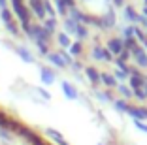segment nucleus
<instances>
[{"mask_svg": "<svg viewBox=\"0 0 147 145\" xmlns=\"http://www.w3.org/2000/svg\"><path fill=\"white\" fill-rule=\"evenodd\" d=\"M130 55L134 57V62H136V66H138V68H147V53H145V49H143V47L136 45L134 49L130 51Z\"/></svg>", "mask_w": 147, "mask_h": 145, "instance_id": "1", "label": "nucleus"}, {"mask_svg": "<svg viewBox=\"0 0 147 145\" xmlns=\"http://www.w3.org/2000/svg\"><path fill=\"white\" fill-rule=\"evenodd\" d=\"M126 113H128L134 121H142V123L147 121V107L145 106H132V104H130Z\"/></svg>", "mask_w": 147, "mask_h": 145, "instance_id": "2", "label": "nucleus"}, {"mask_svg": "<svg viewBox=\"0 0 147 145\" xmlns=\"http://www.w3.org/2000/svg\"><path fill=\"white\" fill-rule=\"evenodd\" d=\"M40 79H42L43 85H53L57 79V74L49 66H40Z\"/></svg>", "mask_w": 147, "mask_h": 145, "instance_id": "3", "label": "nucleus"}, {"mask_svg": "<svg viewBox=\"0 0 147 145\" xmlns=\"http://www.w3.org/2000/svg\"><path fill=\"white\" fill-rule=\"evenodd\" d=\"M92 59L94 60H104V62H111L113 55L108 51V49H104V47L94 45V49H92Z\"/></svg>", "mask_w": 147, "mask_h": 145, "instance_id": "4", "label": "nucleus"}, {"mask_svg": "<svg viewBox=\"0 0 147 145\" xmlns=\"http://www.w3.org/2000/svg\"><path fill=\"white\" fill-rule=\"evenodd\" d=\"M111 55H115V57H119L123 53V49H125V45H123V40L121 38H111L108 42V47H106Z\"/></svg>", "mask_w": 147, "mask_h": 145, "instance_id": "5", "label": "nucleus"}, {"mask_svg": "<svg viewBox=\"0 0 147 145\" xmlns=\"http://www.w3.org/2000/svg\"><path fill=\"white\" fill-rule=\"evenodd\" d=\"M61 87H62V92H64V96H66L68 100H78V98H79L78 89H76V87H74L70 81H62Z\"/></svg>", "mask_w": 147, "mask_h": 145, "instance_id": "6", "label": "nucleus"}, {"mask_svg": "<svg viewBox=\"0 0 147 145\" xmlns=\"http://www.w3.org/2000/svg\"><path fill=\"white\" fill-rule=\"evenodd\" d=\"M28 6H30V9L34 11L36 17H40V19L45 17V9H43V0H28Z\"/></svg>", "mask_w": 147, "mask_h": 145, "instance_id": "7", "label": "nucleus"}, {"mask_svg": "<svg viewBox=\"0 0 147 145\" xmlns=\"http://www.w3.org/2000/svg\"><path fill=\"white\" fill-rule=\"evenodd\" d=\"M85 76H87V79H89L94 87L100 83V72L94 68V66H85Z\"/></svg>", "mask_w": 147, "mask_h": 145, "instance_id": "8", "label": "nucleus"}, {"mask_svg": "<svg viewBox=\"0 0 147 145\" xmlns=\"http://www.w3.org/2000/svg\"><path fill=\"white\" fill-rule=\"evenodd\" d=\"M100 81L104 83L108 89H113V87L119 85L117 79H115V76H113V74H108V72H100Z\"/></svg>", "mask_w": 147, "mask_h": 145, "instance_id": "9", "label": "nucleus"}, {"mask_svg": "<svg viewBox=\"0 0 147 145\" xmlns=\"http://www.w3.org/2000/svg\"><path fill=\"white\" fill-rule=\"evenodd\" d=\"M45 134H47V136L55 141V145H68V141L62 138V134L57 132V130H53V128H47V130H45Z\"/></svg>", "mask_w": 147, "mask_h": 145, "instance_id": "10", "label": "nucleus"}, {"mask_svg": "<svg viewBox=\"0 0 147 145\" xmlns=\"http://www.w3.org/2000/svg\"><path fill=\"white\" fill-rule=\"evenodd\" d=\"M15 51H17V55L21 57V59L25 60V62H28V64H32V62H34V57H32V53L28 51V49H26V47L19 45L17 49H15Z\"/></svg>", "mask_w": 147, "mask_h": 145, "instance_id": "11", "label": "nucleus"}, {"mask_svg": "<svg viewBox=\"0 0 147 145\" xmlns=\"http://www.w3.org/2000/svg\"><path fill=\"white\" fill-rule=\"evenodd\" d=\"M47 59H49V62H51V64H55L57 68H66V62L62 60L61 53H49Z\"/></svg>", "mask_w": 147, "mask_h": 145, "instance_id": "12", "label": "nucleus"}, {"mask_svg": "<svg viewBox=\"0 0 147 145\" xmlns=\"http://www.w3.org/2000/svg\"><path fill=\"white\" fill-rule=\"evenodd\" d=\"M125 17L128 19V21H132V23H140L142 15H138V13H136V9L132 8V6H126V8H125Z\"/></svg>", "mask_w": 147, "mask_h": 145, "instance_id": "13", "label": "nucleus"}, {"mask_svg": "<svg viewBox=\"0 0 147 145\" xmlns=\"http://www.w3.org/2000/svg\"><path fill=\"white\" fill-rule=\"evenodd\" d=\"M113 107H115L117 111H119V113H126V111H128V100H123V98H117V100H113Z\"/></svg>", "mask_w": 147, "mask_h": 145, "instance_id": "14", "label": "nucleus"}, {"mask_svg": "<svg viewBox=\"0 0 147 145\" xmlns=\"http://www.w3.org/2000/svg\"><path fill=\"white\" fill-rule=\"evenodd\" d=\"M117 92L123 96V100H130L132 98V89L126 87L125 83H119V85H117Z\"/></svg>", "mask_w": 147, "mask_h": 145, "instance_id": "15", "label": "nucleus"}, {"mask_svg": "<svg viewBox=\"0 0 147 145\" xmlns=\"http://www.w3.org/2000/svg\"><path fill=\"white\" fill-rule=\"evenodd\" d=\"M78 25H79V23H76L74 19H70V17H68V19L64 21V30H66V34H74V36H76Z\"/></svg>", "mask_w": 147, "mask_h": 145, "instance_id": "16", "label": "nucleus"}, {"mask_svg": "<svg viewBox=\"0 0 147 145\" xmlns=\"http://www.w3.org/2000/svg\"><path fill=\"white\" fill-rule=\"evenodd\" d=\"M94 96L100 102H113V96L109 90H94Z\"/></svg>", "mask_w": 147, "mask_h": 145, "instance_id": "17", "label": "nucleus"}, {"mask_svg": "<svg viewBox=\"0 0 147 145\" xmlns=\"http://www.w3.org/2000/svg\"><path fill=\"white\" fill-rule=\"evenodd\" d=\"M68 49H70V55H72V57H79V55H81V51H83V43L78 40V42H74Z\"/></svg>", "mask_w": 147, "mask_h": 145, "instance_id": "18", "label": "nucleus"}, {"mask_svg": "<svg viewBox=\"0 0 147 145\" xmlns=\"http://www.w3.org/2000/svg\"><path fill=\"white\" fill-rule=\"evenodd\" d=\"M76 36L79 38V42H81V40H87V38H89V28H87L85 25H81V23H79V25H78V30H76Z\"/></svg>", "mask_w": 147, "mask_h": 145, "instance_id": "19", "label": "nucleus"}, {"mask_svg": "<svg viewBox=\"0 0 147 145\" xmlns=\"http://www.w3.org/2000/svg\"><path fill=\"white\" fill-rule=\"evenodd\" d=\"M57 40H59V43H61V47H70L72 45V42H70V38H68V34H64V32H59L57 34Z\"/></svg>", "mask_w": 147, "mask_h": 145, "instance_id": "20", "label": "nucleus"}, {"mask_svg": "<svg viewBox=\"0 0 147 145\" xmlns=\"http://www.w3.org/2000/svg\"><path fill=\"white\" fill-rule=\"evenodd\" d=\"M43 28L47 30L49 34H53V32H55V28H57V21H55V17L45 19V23H43Z\"/></svg>", "mask_w": 147, "mask_h": 145, "instance_id": "21", "label": "nucleus"}, {"mask_svg": "<svg viewBox=\"0 0 147 145\" xmlns=\"http://www.w3.org/2000/svg\"><path fill=\"white\" fill-rule=\"evenodd\" d=\"M81 17H83V11H79L76 6L70 8V19H74L76 23H81Z\"/></svg>", "mask_w": 147, "mask_h": 145, "instance_id": "22", "label": "nucleus"}, {"mask_svg": "<svg viewBox=\"0 0 147 145\" xmlns=\"http://www.w3.org/2000/svg\"><path fill=\"white\" fill-rule=\"evenodd\" d=\"M36 45H38V51L42 53L43 57H47L49 55V47H47V43H42V42H36Z\"/></svg>", "mask_w": 147, "mask_h": 145, "instance_id": "23", "label": "nucleus"}, {"mask_svg": "<svg viewBox=\"0 0 147 145\" xmlns=\"http://www.w3.org/2000/svg\"><path fill=\"white\" fill-rule=\"evenodd\" d=\"M43 9H45V13H49V17H55V15H57L55 9H53V6L49 4L47 0H43Z\"/></svg>", "mask_w": 147, "mask_h": 145, "instance_id": "24", "label": "nucleus"}, {"mask_svg": "<svg viewBox=\"0 0 147 145\" xmlns=\"http://www.w3.org/2000/svg\"><path fill=\"white\" fill-rule=\"evenodd\" d=\"M132 96H136V98L142 100V102H143V100H147V98H145V92H143V89H134V90H132Z\"/></svg>", "mask_w": 147, "mask_h": 145, "instance_id": "25", "label": "nucleus"}, {"mask_svg": "<svg viewBox=\"0 0 147 145\" xmlns=\"http://www.w3.org/2000/svg\"><path fill=\"white\" fill-rule=\"evenodd\" d=\"M2 19H4L6 25H8V23H11V21H13V19H11V11L4 8V9H2Z\"/></svg>", "mask_w": 147, "mask_h": 145, "instance_id": "26", "label": "nucleus"}, {"mask_svg": "<svg viewBox=\"0 0 147 145\" xmlns=\"http://www.w3.org/2000/svg\"><path fill=\"white\" fill-rule=\"evenodd\" d=\"M130 57H132V55H130V51L123 49V53H121L119 57H117V59H119V60H123V62H128V60H130Z\"/></svg>", "mask_w": 147, "mask_h": 145, "instance_id": "27", "label": "nucleus"}, {"mask_svg": "<svg viewBox=\"0 0 147 145\" xmlns=\"http://www.w3.org/2000/svg\"><path fill=\"white\" fill-rule=\"evenodd\" d=\"M134 124H136V128H138L140 132L147 134V123H142V121H134Z\"/></svg>", "mask_w": 147, "mask_h": 145, "instance_id": "28", "label": "nucleus"}, {"mask_svg": "<svg viewBox=\"0 0 147 145\" xmlns=\"http://www.w3.org/2000/svg\"><path fill=\"white\" fill-rule=\"evenodd\" d=\"M55 4H57V8H59V13H61V15H66V6H64V2H62V0H55Z\"/></svg>", "mask_w": 147, "mask_h": 145, "instance_id": "29", "label": "nucleus"}, {"mask_svg": "<svg viewBox=\"0 0 147 145\" xmlns=\"http://www.w3.org/2000/svg\"><path fill=\"white\" fill-rule=\"evenodd\" d=\"M6 26H8V30H9V32H11V34L13 36H15V34H19V28H17V25H15V23H8V25H6Z\"/></svg>", "mask_w": 147, "mask_h": 145, "instance_id": "30", "label": "nucleus"}, {"mask_svg": "<svg viewBox=\"0 0 147 145\" xmlns=\"http://www.w3.org/2000/svg\"><path fill=\"white\" fill-rule=\"evenodd\" d=\"M125 38H134V26H126L125 28Z\"/></svg>", "mask_w": 147, "mask_h": 145, "instance_id": "31", "label": "nucleus"}, {"mask_svg": "<svg viewBox=\"0 0 147 145\" xmlns=\"http://www.w3.org/2000/svg\"><path fill=\"white\" fill-rule=\"evenodd\" d=\"M70 66H72V70H74V72H79V70H81V64H79V62H76V60H74V62L70 64Z\"/></svg>", "mask_w": 147, "mask_h": 145, "instance_id": "32", "label": "nucleus"}, {"mask_svg": "<svg viewBox=\"0 0 147 145\" xmlns=\"http://www.w3.org/2000/svg\"><path fill=\"white\" fill-rule=\"evenodd\" d=\"M62 2H64L66 8H74V6H76V2H74V0H62Z\"/></svg>", "mask_w": 147, "mask_h": 145, "instance_id": "33", "label": "nucleus"}, {"mask_svg": "<svg viewBox=\"0 0 147 145\" xmlns=\"http://www.w3.org/2000/svg\"><path fill=\"white\" fill-rule=\"evenodd\" d=\"M113 4H115L117 8H119V6H123V0H113Z\"/></svg>", "mask_w": 147, "mask_h": 145, "instance_id": "34", "label": "nucleus"}, {"mask_svg": "<svg viewBox=\"0 0 147 145\" xmlns=\"http://www.w3.org/2000/svg\"><path fill=\"white\" fill-rule=\"evenodd\" d=\"M142 17H145V19H147V6L143 8V15H142Z\"/></svg>", "mask_w": 147, "mask_h": 145, "instance_id": "35", "label": "nucleus"}, {"mask_svg": "<svg viewBox=\"0 0 147 145\" xmlns=\"http://www.w3.org/2000/svg\"><path fill=\"white\" fill-rule=\"evenodd\" d=\"M0 6H2V9L6 8V0H0Z\"/></svg>", "mask_w": 147, "mask_h": 145, "instance_id": "36", "label": "nucleus"}, {"mask_svg": "<svg viewBox=\"0 0 147 145\" xmlns=\"http://www.w3.org/2000/svg\"><path fill=\"white\" fill-rule=\"evenodd\" d=\"M143 92H145V98H147V85L143 87Z\"/></svg>", "mask_w": 147, "mask_h": 145, "instance_id": "37", "label": "nucleus"}, {"mask_svg": "<svg viewBox=\"0 0 147 145\" xmlns=\"http://www.w3.org/2000/svg\"><path fill=\"white\" fill-rule=\"evenodd\" d=\"M143 2H145V6H147V0H143Z\"/></svg>", "mask_w": 147, "mask_h": 145, "instance_id": "38", "label": "nucleus"}]
</instances>
